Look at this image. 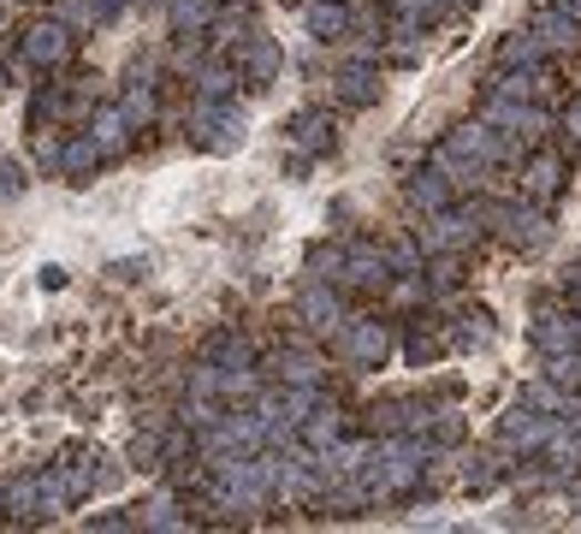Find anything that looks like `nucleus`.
Instances as JSON below:
<instances>
[{
	"mask_svg": "<svg viewBox=\"0 0 581 534\" xmlns=\"http://www.w3.org/2000/svg\"><path fill=\"white\" fill-rule=\"evenodd\" d=\"M451 0H391V12H398V19H409V24H427V19H439V12H446Z\"/></svg>",
	"mask_w": 581,
	"mask_h": 534,
	"instance_id": "c85d7f7f",
	"label": "nucleus"
},
{
	"mask_svg": "<svg viewBox=\"0 0 581 534\" xmlns=\"http://www.w3.org/2000/svg\"><path fill=\"white\" fill-rule=\"evenodd\" d=\"M563 7H570V12H581V0H563Z\"/></svg>",
	"mask_w": 581,
	"mask_h": 534,
	"instance_id": "f704fd0d",
	"label": "nucleus"
},
{
	"mask_svg": "<svg viewBox=\"0 0 581 534\" xmlns=\"http://www.w3.org/2000/svg\"><path fill=\"white\" fill-rule=\"evenodd\" d=\"M421 475H427V445L421 440H409V434L380 440V457H374V493L398 498V493L416 487Z\"/></svg>",
	"mask_w": 581,
	"mask_h": 534,
	"instance_id": "f03ea898",
	"label": "nucleus"
},
{
	"mask_svg": "<svg viewBox=\"0 0 581 534\" xmlns=\"http://www.w3.org/2000/svg\"><path fill=\"white\" fill-rule=\"evenodd\" d=\"M19 191H24V167L19 161H0V202L19 197Z\"/></svg>",
	"mask_w": 581,
	"mask_h": 534,
	"instance_id": "2f4dec72",
	"label": "nucleus"
},
{
	"mask_svg": "<svg viewBox=\"0 0 581 534\" xmlns=\"http://www.w3.org/2000/svg\"><path fill=\"white\" fill-rule=\"evenodd\" d=\"M546 381H558V386H581V356H552V369H546Z\"/></svg>",
	"mask_w": 581,
	"mask_h": 534,
	"instance_id": "7c9ffc66",
	"label": "nucleus"
},
{
	"mask_svg": "<svg viewBox=\"0 0 581 534\" xmlns=\"http://www.w3.org/2000/svg\"><path fill=\"white\" fill-rule=\"evenodd\" d=\"M78 54V30L60 19H30L19 30V66H30V72H60L65 60Z\"/></svg>",
	"mask_w": 581,
	"mask_h": 534,
	"instance_id": "f257e3e1",
	"label": "nucleus"
},
{
	"mask_svg": "<svg viewBox=\"0 0 581 534\" xmlns=\"http://www.w3.org/2000/svg\"><path fill=\"white\" fill-rule=\"evenodd\" d=\"M391 285V255L386 244H345V273L338 291H386Z\"/></svg>",
	"mask_w": 581,
	"mask_h": 534,
	"instance_id": "20e7f679",
	"label": "nucleus"
},
{
	"mask_svg": "<svg viewBox=\"0 0 581 534\" xmlns=\"http://www.w3.org/2000/svg\"><path fill=\"white\" fill-rule=\"evenodd\" d=\"M540 42L534 37H517V42H499V66H534Z\"/></svg>",
	"mask_w": 581,
	"mask_h": 534,
	"instance_id": "c756f323",
	"label": "nucleus"
},
{
	"mask_svg": "<svg viewBox=\"0 0 581 534\" xmlns=\"http://www.w3.org/2000/svg\"><path fill=\"white\" fill-rule=\"evenodd\" d=\"M90 137H95V143L108 149V154H119V149H125V137H131V119H125V108H119V101H108V108H95V113H90Z\"/></svg>",
	"mask_w": 581,
	"mask_h": 534,
	"instance_id": "f3484780",
	"label": "nucleus"
},
{
	"mask_svg": "<svg viewBox=\"0 0 581 534\" xmlns=\"http://www.w3.org/2000/svg\"><path fill=\"white\" fill-rule=\"evenodd\" d=\"M119 108H125L131 131H149V125L161 119V101H155V90H149V83H131V90L119 95Z\"/></svg>",
	"mask_w": 581,
	"mask_h": 534,
	"instance_id": "393cba45",
	"label": "nucleus"
},
{
	"mask_svg": "<svg viewBox=\"0 0 581 534\" xmlns=\"http://www.w3.org/2000/svg\"><path fill=\"white\" fill-rule=\"evenodd\" d=\"M136 528H184V498L179 493H155L136 505Z\"/></svg>",
	"mask_w": 581,
	"mask_h": 534,
	"instance_id": "6ab92c4d",
	"label": "nucleus"
},
{
	"mask_svg": "<svg viewBox=\"0 0 581 534\" xmlns=\"http://www.w3.org/2000/svg\"><path fill=\"white\" fill-rule=\"evenodd\" d=\"M499 440L517 445V452H534V445L552 440V416L534 410V404H510L504 416H499Z\"/></svg>",
	"mask_w": 581,
	"mask_h": 534,
	"instance_id": "1a4fd4ad",
	"label": "nucleus"
},
{
	"mask_svg": "<svg viewBox=\"0 0 581 534\" xmlns=\"http://www.w3.org/2000/svg\"><path fill=\"white\" fill-rule=\"evenodd\" d=\"M101 154H108V149H101L90 131H72V137H65V149H60V172H65V179H90V172L101 167Z\"/></svg>",
	"mask_w": 581,
	"mask_h": 534,
	"instance_id": "dca6fc26",
	"label": "nucleus"
},
{
	"mask_svg": "<svg viewBox=\"0 0 581 534\" xmlns=\"http://www.w3.org/2000/svg\"><path fill=\"white\" fill-rule=\"evenodd\" d=\"M7 516L12 523H42V475H12L7 481Z\"/></svg>",
	"mask_w": 581,
	"mask_h": 534,
	"instance_id": "4468645a",
	"label": "nucleus"
},
{
	"mask_svg": "<svg viewBox=\"0 0 581 534\" xmlns=\"http://www.w3.org/2000/svg\"><path fill=\"white\" fill-rule=\"evenodd\" d=\"M404 197H409V209H416V214H446L457 191H451V179L439 167H421V172H409V179H404Z\"/></svg>",
	"mask_w": 581,
	"mask_h": 534,
	"instance_id": "9d476101",
	"label": "nucleus"
},
{
	"mask_svg": "<svg viewBox=\"0 0 581 534\" xmlns=\"http://www.w3.org/2000/svg\"><path fill=\"white\" fill-rule=\"evenodd\" d=\"M350 24H356V12L345 7V0H309V7H303V30H309L315 42L350 37Z\"/></svg>",
	"mask_w": 581,
	"mask_h": 534,
	"instance_id": "9b49d317",
	"label": "nucleus"
},
{
	"mask_svg": "<svg viewBox=\"0 0 581 534\" xmlns=\"http://www.w3.org/2000/svg\"><path fill=\"white\" fill-rule=\"evenodd\" d=\"M0 516H7V481H0Z\"/></svg>",
	"mask_w": 581,
	"mask_h": 534,
	"instance_id": "72a5a7b5",
	"label": "nucleus"
},
{
	"mask_svg": "<svg viewBox=\"0 0 581 534\" xmlns=\"http://www.w3.org/2000/svg\"><path fill=\"white\" fill-rule=\"evenodd\" d=\"M563 131H570V137H575V143H581V101H575V108H570V113H563Z\"/></svg>",
	"mask_w": 581,
	"mask_h": 534,
	"instance_id": "473e14b6",
	"label": "nucleus"
},
{
	"mask_svg": "<svg viewBox=\"0 0 581 534\" xmlns=\"http://www.w3.org/2000/svg\"><path fill=\"white\" fill-rule=\"evenodd\" d=\"M333 339H338V356H345L350 369H363V374L386 369V363H391V351H398L391 326H386V321H374V315H363V321H345Z\"/></svg>",
	"mask_w": 581,
	"mask_h": 534,
	"instance_id": "7ed1b4c3",
	"label": "nucleus"
},
{
	"mask_svg": "<svg viewBox=\"0 0 581 534\" xmlns=\"http://www.w3.org/2000/svg\"><path fill=\"white\" fill-rule=\"evenodd\" d=\"M191 78H196V95L226 101V95H232V83H237V66H226V60H196V66H191Z\"/></svg>",
	"mask_w": 581,
	"mask_h": 534,
	"instance_id": "4be33fe9",
	"label": "nucleus"
},
{
	"mask_svg": "<svg viewBox=\"0 0 581 534\" xmlns=\"http://www.w3.org/2000/svg\"><path fill=\"white\" fill-rule=\"evenodd\" d=\"M558 184H563V161H552V154H534L528 172H522V191L534 197V202H546V197H558Z\"/></svg>",
	"mask_w": 581,
	"mask_h": 534,
	"instance_id": "b1692460",
	"label": "nucleus"
},
{
	"mask_svg": "<svg viewBox=\"0 0 581 534\" xmlns=\"http://www.w3.org/2000/svg\"><path fill=\"white\" fill-rule=\"evenodd\" d=\"M492 232L504 238V244H517V250H534L552 238V226H546V214L534 209V197L528 202H510V209H492Z\"/></svg>",
	"mask_w": 581,
	"mask_h": 534,
	"instance_id": "39448f33",
	"label": "nucleus"
},
{
	"mask_svg": "<svg viewBox=\"0 0 581 534\" xmlns=\"http://www.w3.org/2000/svg\"><path fill=\"white\" fill-rule=\"evenodd\" d=\"M345 440V410H333V404H315V416L303 422V445L309 452H327V445Z\"/></svg>",
	"mask_w": 581,
	"mask_h": 534,
	"instance_id": "a211bd4d",
	"label": "nucleus"
},
{
	"mask_svg": "<svg viewBox=\"0 0 581 534\" xmlns=\"http://www.w3.org/2000/svg\"><path fill=\"white\" fill-rule=\"evenodd\" d=\"M570 326H563V315H540L534 321V344H540V351H570Z\"/></svg>",
	"mask_w": 581,
	"mask_h": 534,
	"instance_id": "cd10ccee",
	"label": "nucleus"
},
{
	"mask_svg": "<svg viewBox=\"0 0 581 534\" xmlns=\"http://www.w3.org/2000/svg\"><path fill=\"white\" fill-rule=\"evenodd\" d=\"M208 363H220V369H249L255 363V339L249 333H214L208 339Z\"/></svg>",
	"mask_w": 581,
	"mask_h": 534,
	"instance_id": "aec40b11",
	"label": "nucleus"
},
{
	"mask_svg": "<svg viewBox=\"0 0 581 534\" xmlns=\"http://www.w3.org/2000/svg\"><path fill=\"white\" fill-rule=\"evenodd\" d=\"M214 0H166V24H173V37H208L214 24Z\"/></svg>",
	"mask_w": 581,
	"mask_h": 534,
	"instance_id": "2eb2a0df",
	"label": "nucleus"
},
{
	"mask_svg": "<svg viewBox=\"0 0 581 534\" xmlns=\"http://www.w3.org/2000/svg\"><path fill=\"white\" fill-rule=\"evenodd\" d=\"M273 369H279L285 386H320V381H327V369H320V351H303V344L279 351V356H273Z\"/></svg>",
	"mask_w": 581,
	"mask_h": 534,
	"instance_id": "f8f14e48",
	"label": "nucleus"
},
{
	"mask_svg": "<svg viewBox=\"0 0 581 534\" xmlns=\"http://www.w3.org/2000/svg\"><path fill=\"white\" fill-rule=\"evenodd\" d=\"M279 66H285L279 42H273V37H262V30H249V37H244V48H237V78H244L249 90H267V83L279 78Z\"/></svg>",
	"mask_w": 581,
	"mask_h": 534,
	"instance_id": "0eeeda50",
	"label": "nucleus"
},
{
	"mask_svg": "<svg viewBox=\"0 0 581 534\" xmlns=\"http://www.w3.org/2000/svg\"><path fill=\"white\" fill-rule=\"evenodd\" d=\"M208 37H214V48H220V42H244V37H249V12H244V7H226V12H214Z\"/></svg>",
	"mask_w": 581,
	"mask_h": 534,
	"instance_id": "bb28decb",
	"label": "nucleus"
},
{
	"mask_svg": "<svg viewBox=\"0 0 581 534\" xmlns=\"http://www.w3.org/2000/svg\"><path fill=\"white\" fill-rule=\"evenodd\" d=\"M534 42H540V48H575V42H581L575 12H570V7H563V12H540V19H534Z\"/></svg>",
	"mask_w": 581,
	"mask_h": 534,
	"instance_id": "412c9836",
	"label": "nucleus"
},
{
	"mask_svg": "<svg viewBox=\"0 0 581 534\" xmlns=\"http://www.w3.org/2000/svg\"><path fill=\"white\" fill-rule=\"evenodd\" d=\"M338 273H345V244H315L309 250V280L338 285Z\"/></svg>",
	"mask_w": 581,
	"mask_h": 534,
	"instance_id": "a878e982",
	"label": "nucleus"
},
{
	"mask_svg": "<svg viewBox=\"0 0 581 534\" xmlns=\"http://www.w3.org/2000/svg\"><path fill=\"white\" fill-rule=\"evenodd\" d=\"M333 83H338V101H345V108H374V101H380V90H386L374 66H345Z\"/></svg>",
	"mask_w": 581,
	"mask_h": 534,
	"instance_id": "ddd939ff",
	"label": "nucleus"
},
{
	"mask_svg": "<svg viewBox=\"0 0 581 534\" xmlns=\"http://www.w3.org/2000/svg\"><path fill=\"white\" fill-rule=\"evenodd\" d=\"M191 131H196V149H232L237 131H244V119H237V108H220V101L196 95L191 108Z\"/></svg>",
	"mask_w": 581,
	"mask_h": 534,
	"instance_id": "423d86ee",
	"label": "nucleus"
},
{
	"mask_svg": "<svg viewBox=\"0 0 581 534\" xmlns=\"http://www.w3.org/2000/svg\"><path fill=\"white\" fill-rule=\"evenodd\" d=\"M297 321L309 326V333H338V326H345V298H338V285L315 280V285L297 298Z\"/></svg>",
	"mask_w": 581,
	"mask_h": 534,
	"instance_id": "6e6552de",
	"label": "nucleus"
},
{
	"mask_svg": "<svg viewBox=\"0 0 581 534\" xmlns=\"http://www.w3.org/2000/svg\"><path fill=\"white\" fill-rule=\"evenodd\" d=\"M290 137H297L309 154H333V143H338L327 113H297V119H290Z\"/></svg>",
	"mask_w": 581,
	"mask_h": 534,
	"instance_id": "5701e85b",
	"label": "nucleus"
}]
</instances>
